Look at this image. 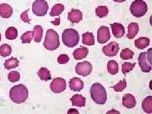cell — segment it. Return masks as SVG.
<instances>
[{"label":"cell","instance_id":"obj_1","mask_svg":"<svg viewBox=\"0 0 152 114\" xmlns=\"http://www.w3.org/2000/svg\"><path fill=\"white\" fill-rule=\"evenodd\" d=\"M29 96L28 89L24 84H18L13 86L10 91V98L15 103H22Z\"/></svg>","mask_w":152,"mask_h":114},{"label":"cell","instance_id":"obj_2","mask_svg":"<svg viewBox=\"0 0 152 114\" xmlns=\"http://www.w3.org/2000/svg\"><path fill=\"white\" fill-rule=\"evenodd\" d=\"M90 95L94 103L104 105L107 101V94L105 88L100 83H94L90 88Z\"/></svg>","mask_w":152,"mask_h":114},{"label":"cell","instance_id":"obj_3","mask_svg":"<svg viewBox=\"0 0 152 114\" xmlns=\"http://www.w3.org/2000/svg\"><path fill=\"white\" fill-rule=\"evenodd\" d=\"M43 45L46 49L50 51L58 49L60 46V40L58 33L53 29H48L46 31Z\"/></svg>","mask_w":152,"mask_h":114},{"label":"cell","instance_id":"obj_4","mask_svg":"<svg viewBox=\"0 0 152 114\" xmlns=\"http://www.w3.org/2000/svg\"><path fill=\"white\" fill-rule=\"evenodd\" d=\"M63 43L68 48H73L78 44L79 41V34L73 29H67L62 33Z\"/></svg>","mask_w":152,"mask_h":114},{"label":"cell","instance_id":"obj_5","mask_svg":"<svg viewBox=\"0 0 152 114\" xmlns=\"http://www.w3.org/2000/svg\"><path fill=\"white\" fill-rule=\"evenodd\" d=\"M151 51L150 48L146 52L141 53L138 57V63L143 72L148 73L151 70Z\"/></svg>","mask_w":152,"mask_h":114},{"label":"cell","instance_id":"obj_6","mask_svg":"<svg viewBox=\"0 0 152 114\" xmlns=\"http://www.w3.org/2000/svg\"><path fill=\"white\" fill-rule=\"evenodd\" d=\"M132 15L137 18L144 16L148 11L147 4L143 0H135L130 6Z\"/></svg>","mask_w":152,"mask_h":114},{"label":"cell","instance_id":"obj_7","mask_svg":"<svg viewBox=\"0 0 152 114\" xmlns=\"http://www.w3.org/2000/svg\"><path fill=\"white\" fill-rule=\"evenodd\" d=\"M48 8V4L45 0H36L32 4V9L34 14L39 16H43L47 14Z\"/></svg>","mask_w":152,"mask_h":114},{"label":"cell","instance_id":"obj_8","mask_svg":"<svg viewBox=\"0 0 152 114\" xmlns=\"http://www.w3.org/2000/svg\"><path fill=\"white\" fill-rule=\"evenodd\" d=\"M50 87L52 92H53L54 93H61L66 90L67 88L66 80L61 77H56L52 81Z\"/></svg>","mask_w":152,"mask_h":114},{"label":"cell","instance_id":"obj_9","mask_svg":"<svg viewBox=\"0 0 152 114\" xmlns=\"http://www.w3.org/2000/svg\"><path fill=\"white\" fill-rule=\"evenodd\" d=\"M76 72L80 75L86 77L89 75L93 70V65L89 62L84 61L78 63L75 67Z\"/></svg>","mask_w":152,"mask_h":114},{"label":"cell","instance_id":"obj_10","mask_svg":"<svg viewBox=\"0 0 152 114\" xmlns=\"http://www.w3.org/2000/svg\"><path fill=\"white\" fill-rule=\"evenodd\" d=\"M110 39V29L106 26H101L97 32V41L99 43L104 44Z\"/></svg>","mask_w":152,"mask_h":114},{"label":"cell","instance_id":"obj_11","mask_svg":"<svg viewBox=\"0 0 152 114\" xmlns=\"http://www.w3.org/2000/svg\"><path fill=\"white\" fill-rule=\"evenodd\" d=\"M119 50V45L115 41L111 42L110 43L103 46L102 51L103 53L107 57H115L116 56Z\"/></svg>","mask_w":152,"mask_h":114},{"label":"cell","instance_id":"obj_12","mask_svg":"<svg viewBox=\"0 0 152 114\" xmlns=\"http://www.w3.org/2000/svg\"><path fill=\"white\" fill-rule=\"evenodd\" d=\"M122 105L124 107L129 109L134 108L136 105L135 97L130 93L124 95L122 97Z\"/></svg>","mask_w":152,"mask_h":114},{"label":"cell","instance_id":"obj_13","mask_svg":"<svg viewBox=\"0 0 152 114\" xmlns=\"http://www.w3.org/2000/svg\"><path fill=\"white\" fill-rule=\"evenodd\" d=\"M68 19L72 24L79 23L82 20V13L79 10L72 9L68 14Z\"/></svg>","mask_w":152,"mask_h":114},{"label":"cell","instance_id":"obj_14","mask_svg":"<svg viewBox=\"0 0 152 114\" xmlns=\"http://www.w3.org/2000/svg\"><path fill=\"white\" fill-rule=\"evenodd\" d=\"M112 31L114 37L116 38H121L125 34V28L122 24L120 23H114L110 24Z\"/></svg>","mask_w":152,"mask_h":114},{"label":"cell","instance_id":"obj_15","mask_svg":"<svg viewBox=\"0 0 152 114\" xmlns=\"http://www.w3.org/2000/svg\"><path fill=\"white\" fill-rule=\"evenodd\" d=\"M84 82L79 77H73L69 81V87L73 91H81L84 88Z\"/></svg>","mask_w":152,"mask_h":114},{"label":"cell","instance_id":"obj_16","mask_svg":"<svg viewBox=\"0 0 152 114\" xmlns=\"http://www.w3.org/2000/svg\"><path fill=\"white\" fill-rule=\"evenodd\" d=\"M13 14L12 7L6 3L0 5V16L3 19H9Z\"/></svg>","mask_w":152,"mask_h":114},{"label":"cell","instance_id":"obj_17","mask_svg":"<svg viewBox=\"0 0 152 114\" xmlns=\"http://www.w3.org/2000/svg\"><path fill=\"white\" fill-rule=\"evenodd\" d=\"M89 53L88 49L84 47V46H82V47L77 48L73 51V56L76 60H82L85 58L87 57Z\"/></svg>","mask_w":152,"mask_h":114},{"label":"cell","instance_id":"obj_18","mask_svg":"<svg viewBox=\"0 0 152 114\" xmlns=\"http://www.w3.org/2000/svg\"><path fill=\"white\" fill-rule=\"evenodd\" d=\"M140 31V27L139 25L136 22H132L128 25V33L127 34V37L128 39H134L137 34Z\"/></svg>","mask_w":152,"mask_h":114},{"label":"cell","instance_id":"obj_19","mask_svg":"<svg viewBox=\"0 0 152 114\" xmlns=\"http://www.w3.org/2000/svg\"><path fill=\"white\" fill-rule=\"evenodd\" d=\"M150 40L146 37H141L134 41L135 47L140 49H144L150 45Z\"/></svg>","mask_w":152,"mask_h":114},{"label":"cell","instance_id":"obj_20","mask_svg":"<svg viewBox=\"0 0 152 114\" xmlns=\"http://www.w3.org/2000/svg\"><path fill=\"white\" fill-rule=\"evenodd\" d=\"M72 104L73 106H76L78 107H84L86 105V99L83 96L81 95H75L72 96L71 98Z\"/></svg>","mask_w":152,"mask_h":114},{"label":"cell","instance_id":"obj_21","mask_svg":"<svg viewBox=\"0 0 152 114\" xmlns=\"http://www.w3.org/2000/svg\"><path fill=\"white\" fill-rule=\"evenodd\" d=\"M142 108L143 111L147 113H152V96L146 97L142 102Z\"/></svg>","mask_w":152,"mask_h":114},{"label":"cell","instance_id":"obj_22","mask_svg":"<svg viewBox=\"0 0 152 114\" xmlns=\"http://www.w3.org/2000/svg\"><path fill=\"white\" fill-rule=\"evenodd\" d=\"M19 65V61L18 59L15 57H11L10 58L5 60L4 63V67L6 70H10L12 69H15Z\"/></svg>","mask_w":152,"mask_h":114},{"label":"cell","instance_id":"obj_23","mask_svg":"<svg viewBox=\"0 0 152 114\" xmlns=\"http://www.w3.org/2000/svg\"><path fill=\"white\" fill-rule=\"evenodd\" d=\"M37 75L40 79L44 81H48L51 79L50 72L46 67H41L37 72Z\"/></svg>","mask_w":152,"mask_h":114},{"label":"cell","instance_id":"obj_24","mask_svg":"<svg viewBox=\"0 0 152 114\" xmlns=\"http://www.w3.org/2000/svg\"><path fill=\"white\" fill-rule=\"evenodd\" d=\"M82 43L85 45L93 46L94 44V37L93 33L87 32L82 34Z\"/></svg>","mask_w":152,"mask_h":114},{"label":"cell","instance_id":"obj_25","mask_svg":"<svg viewBox=\"0 0 152 114\" xmlns=\"http://www.w3.org/2000/svg\"><path fill=\"white\" fill-rule=\"evenodd\" d=\"M33 34H34V41H35L36 43H40V42H41L43 37V27L39 25L34 26L33 29Z\"/></svg>","mask_w":152,"mask_h":114},{"label":"cell","instance_id":"obj_26","mask_svg":"<svg viewBox=\"0 0 152 114\" xmlns=\"http://www.w3.org/2000/svg\"><path fill=\"white\" fill-rule=\"evenodd\" d=\"M108 72L111 75H115L118 73L119 72V65L115 60L108 61L107 64Z\"/></svg>","mask_w":152,"mask_h":114},{"label":"cell","instance_id":"obj_27","mask_svg":"<svg viewBox=\"0 0 152 114\" xmlns=\"http://www.w3.org/2000/svg\"><path fill=\"white\" fill-rule=\"evenodd\" d=\"M18 36V31L14 27H8L5 32V37L8 40L15 39Z\"/></svg>","mask_w":152,"mask_h":114},{"label":"cell","instance_id":"obj_28","mask_svg":"<svg viewBox=\"0 0 152 114\" xmlns=\"http://www.w3.org/2000/svg\"><path fill=\"white\" fill-rule=\"evenodd\" d=\"M65 9V6L62 4H56V5H54L52 8V9L50 11V16H59L62 13L63 11Z\"/></svg>","mask_w":152,"mask_h":114},{"label":"cell","instance_id":"obj_29","mask_svg":"<svg viewBox=\"0 0 152 114\" xmlns=\"http://www.w3.org/2000/svg\"><path fill=\"white\" fill-rule=\"evenodd\" d=\"M12 49L10 45L7 44H3L0 46V56L2 57H6L12 53Z\"/></svg>","mask_w":152,"mask_h":114},{"label":"cell","instance_id":"obj_30","mask_svg":"<svg viewBox=\"0 0 152 114\" xmlns=\"http://www.w3.org/2000/svg\"><path fill=\"white\" fill-rule=\"evenodd\" d=\"M95 11L99 18H103L108 15V9L106 6H99L96 8Z\"/></svg>","mask_w":152,"mask_h":114},{"label":"cell","instance_id":"obj_31","mask_svg":"<svg viewBox=\"0 0 152 114\" xmlns=\"http://www.w3.org/2000/svg\"><path fill=\"white\" fill-rule=\"evenodd\" d=\"M134 53L133 51L129 48H125L122 50L120 53V58L122 60H130L133 58Z\"/></svg>","mask_w":152,"mask_h":114},{"label":"cell","instance_id":"obj_32","mask_svg":"<svg viewBox=\"0 0 152 114\" xmlns=\"http://www.w3.org/2000/svg\"><path fill=\"white\" fill-rule=\"evenodd\" d=\"M34 37L33 31H27L24 32L20 37V39L22 40L23 44L25 43H30Z\"/></svg>","mask_w":152,"mask_h":114},{"label":"cell","instance_id":"obj_33","mask_svg":"<svg viewBox=\"0 0 152 114\" xmlns=\"http://www.w3.org/2000/svg\"><path fill=\"white\" fill-rule=\"evenodd\" d=\"M20 79V74L17 71L13 70L8 75V81L11 82H18Z\"/></svg>","mask_w":152,"mask_h":114},{"label":"cell","instance_id":"obj_34","mask_svg":"<svg viewBox=\"0 0 152 114\" xmlns=\"http://www.w3.org/2000/svg\"><path fill=\"white\" fill-rule=\"evenodd\" d=\"M136 63H130V62H125L122 65V72L123 74L125 75L127 73L133 70V69L135 67Z\"/></svg>","mask_w":152,"mask_h":114},{"label":"cell","instance_id":"obj_35","mask_svg":"<svg viewBox=\"0 0 152 114\" xmlns=\"http://www.w3.org/2000/svg\"><path fill=\"white\" fill-rule=\"evenodd\" d=\"M127 87V82L126 80L124 78L122 81H120L119 82L115 84V86H112V87L114 89V90L116 92H122L124 91L125 87Z\"/></svg>","mask_w":152,"mask_h":114},{"label":"cell","instance_id":"obj_36","mask_svg":"<svg viewBox=\"0 0 152 114\" xmlns=\"http://www.w3.org/2000/svg\"><path fill=\"white\" fill-rule=\"evenodd\" d=\"M57 61L60 64H66L69 61V57L66 54H62L58 57Z\"/></svg>","mask_w":152,"mask_h":114},{"label":"cell","instance_id":"obj_37","mask_svg":"<svg viewBox=\"0 0 152 114\" xmlns=\"http://www.w3.org/2000/svg\"><path fill=\"white\" fill-rule=\"evenodd\" d=\"M28 11L29 10H26L25 11H24L22 14H21L20 15V18L22 20L23 22H25V23H28V24H30V19H29V16H28Z\"/></svg>","mask_w":152,"mask_h":114},{"label":"cell","instance_id":"obj_38","mask_svg":"<svg viewBox=\"0 0 152 114\" xmlns=\"http://www.w3.org/2000/svg\"><path fill=\"white\" fill-rule=\"evenodd\" d=\"M67 113H68V114H71V113H74V114H78L79 113V111L77 110V109H76V108H71V109H69L68 110V112H67Z\"/></svg>","mask_w":152,"mask_h":114},{"label":"cell","instance_id":"obj_39","mask_svg":"<svg viewBox=\"0 0 152 114\" xmlns=\"http://www.w3.org/2000/svg\"><path fill=\"white\" fill-rule=\"evenodd\" d=\"M60 19L58 18V19H56L55 21H52L51 23L55 25H58L60 24Z\"/></svg>","mask_w":152,"mask_h":114},{"label":"cell","instance_id":"obj_40","mask_svg":"<svg viewBox=\"0 0 152 114\" xmlns=\"http://www.w3.org/2000/svg\"><path fill=\"white\" fill-rule=\"evenodd\" d=\"M107 114H109V113H120V112L117 111L116 110H110V111L107 112Z\"/></svg>","mask_w":152,"mask_h":114},{"label":"cell","instance_id":"obj_41","mask_svg":"<svg viewBox=\"0 0 152 114\" xmlns=\"http://www.w3.org/2000/svg\"><path fill=\"white\" fill-rule=\"evenodd\" d=\"M112 1H114L115 2H117V3H122V2L125 1L126 0H112Z\"/></svg>","mask_w":152,"mask_h":114},{"label":"cell","instance_id":"obj_42","mask_svg":"<svg viewBox=\"0 0 152 114\" xmlns=\"http://www.w3.org/2000/svg\"><path fill=\"white\" fill-rule=\"evenodd\" d=\"M1 34H0V41H1Z\"/></svg>","mask_w":152,"mask_h":114}]
</instances>
